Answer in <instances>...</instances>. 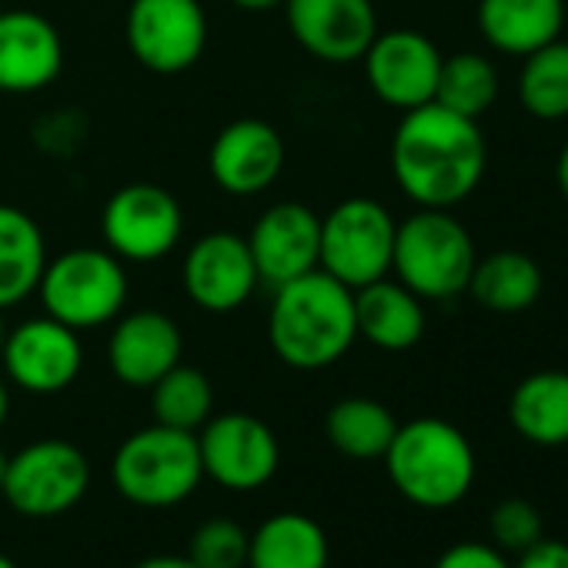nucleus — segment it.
Here are the masks:
<instances>
[{"label": "nucleus", "instance_id": "f257e3e1", "mask_svg": "<svg viewBox=\"0 0 568 568\" xmlns=\"http://www.w3.org/2000/svg\"><path fill=\"white\" fill-rule=\"evenodd\" d=\"M392 174L418 207L452 211L475 194L485 174V138L478 121L442 104L405 111L392 138Z\"/></svg>", "mask_w": 568, "mask_h": 568}, {"label": "nucleus", "instance_id": "f03ea898", "mask_svg": "<svg viewBox=\"0 0 568 568\" xmlns=\"http://www.w3.org/2000/svg\"><path fill=\"white\" fill-rule=\"evenodd\" d=\"M271 352L295 372H322L358 342L355 292L322 267L277 284L267 312Z\"/></svg>", "mask_w": 568, "mask_h": 568}, {"label": "nucleus", "instance_id": "7ed1b4c3", "mask_svg": "<svg viewBox=\"0 0 568 568\" xmlns=\"http://www.w3.org/2000/svg\"><path fill=\"white\" fill-rule=\"evenodd\" d=\"M385 468L398 495L418 508H452L475 481V448L462 428L445 418H415L398 425Z\"/></svg>", "mask_w": 568, "mask_h": 568}, {"label": "nucleus", "instance_id": "20e7f679", "mask_svg": "<svg viewBox=\"0 0 568 568\" xmlns=\"http://www.w3.org/2000/svg\"><path fill=\"white\" fill-rule=\"evenodd\" d=\"M111 478L118 495L138 508H174L204 481L197 435L158 422L138 428L118 445Z\"/></svg>", "mask_w": 568, "mask_h": 568}, {"label": "nucleus", "instance_id": "39448f33", "mask_svg": "<svg viewBox=\"0 0 568 568\" xmlns=\"http://www.w3.org/2000/svg\"><path fill=\"white\" fill-rule=\"evenodd\" d=\"M475 241L445 207H418L395 231L392 271L422 302H445L468 292Z\"/></svg>", "mask_w": 568, "mask_h": 568}, {"label": "nucleus", "instance_id": "423d86ee", "mask_svg": "<svg viewBox=\"0 0 568 568\" xmlns=\"http://www.w3.org/2000/svg\"><path fill=\"white\" fill-rule=\"evenodd\" d=\"M44 315L74 332H98L124 315L131 281L124 261L108 247H71L48 257L34 292Z\"/></svg>", "mask_w": 568, "mask_h": 568}, {"label": "nucleus", "instance_id": "0eeeda50", "mask_svg": "<svg viewBox=\"0 0 568 568\" xmlns=\"http://www.w3.org/2000/svg\"><path fill=\"white\" fill-rule=\"evenodd\" d=\"M398 221L375 197H348L322 217L318 267L358 292L392 274Z\"/></svg>", "mask_w": 568, "mask_h": 568}, {"label": "nucleus", "instance_id": "6e6552de", "mask_svg": "<svg viewBox=\"0 0 568 568\" xmlns=\"http://www.w3.org/2000/svg\"><path fill=\"white\" fill-rule=\"evenodd\" d=\"M91 488V462L68 438H38L8 455L0 495L24 518H54L81 505Z\"/></svg>", "mask_w": 568, "mask_h": 568}, {"label": "nucleus", "instance_id": "1a4fd4ad", "mask_svg": "<svg viewBox=\"0 0 568 568\" xmlns=\"http://www.w3.org/2000/svg\"><path fill=\"white\" fill-rule=\"evenodd\" d=\"M101 237L104 247L121 261L154 264L184 237L181 201L161 184H124L101 207Z\"/></svg>", "mask_w": 568, "mask_h": 568}, {"label": "nucleus", "instance_id": "9d476101", "mask_svg": "<svg viewBox=\"0 0 568 568\" xmlns=\"http://www.w3.org/2000/svg\"><path fill=\"white\" fill-rule=\"evenodd\" d=\"M124 41L144 71L184 74L204 58L207 14L201 0H131Z\"/></svg>", "mask_w": 568, "mask_h": 568}, {"label": "nucleus", "instance_id": "9b49d317", "mask_svg": "<svg viewBox=\"0 0 568 568\" xmlns=\"http://www.w3.org/2000/svg\"><path fill=\"white\" fill-rule=\"evenodd\" d=\"M204 478L227 491L264 488L281 465V445L267 422L247 412L211 415L197 432Z\"/></svg>", "mask_w": 568, "mask_h": 568}, {"label": "nucleus", "instance_id": "f8f14e48", "mask_svg": "<svg viewBox=\"0 0 568 568\" xmlns=\"http://www.w3.org/2000/svg\"><path fill=\"white\" fill-rule=\"evenodd\" d=\"M0 362H4V375L14 388L28 395H61L78 382L84 368L81 332L61 325L51 315L28 318L8 328Z\"/></svg>", "mask_w": 568, "mask_h": 568}, {"label": "nucleus", "instance_id": "ddd939ff", "mask_svg": "<svg viewBox=\"0 0 568 568\" xmlns=\"http://www.w3.org/2000/svg\"><path fill=\"white\" fill-rule=\"evenodd\" d=\"M257 267L247 247V237L234 231L201 234L181 264V288L207 315H231L251 302L257 292Z\"/></svg>", "mask_w": 568, "mask_h": 568}, {"label": "nucleus", "instance_id": "4468645a", "mask_svg": "<svg viewBox=\"0 0 568 568\" xmlns=\"http://www.w3.org/2000/svg\"><path fill=\"white\" fill-rule=\"evenodd\" d=\"M362 64L365 81L382 104L395 111H415L435 101L442 51L422 31H378L368 51L362 54Z\"/></svg>", "mask_w": 568, "mask_h": 568}, {"label": "nucleus", "instance_id": "2eb2a0df", "mask_svg": "<svg viewBox=\"0 0 568 568\" xmlns=\"http://www.w3.org/2000/svg\"><path fill=\"white\" fill-rule=\"evenodd\" d=\"M295 44L322 64H355L378 34L372 0H284Z\"/></svg>", "mask_w": 568, "mask_h": 568}, {"label": "nucleus", "instance_id": "dca6fc26", "mask_svg": "<svg viewBox=\"0 0 568 568\" xmlns=\"http://www.w3.org/2000/svg\"><path fill=\"white\" fill-rule=\"evenodd\" d=\"M247 247L261 284H288L318 267L322 214L302 201H277L261 211L247 234Z\"/></svg>", "mask_w": 568, "mask_h": 568}, {"label": "nucleus", "instance_id": "f3484780", "mask_svg": "<svg viewBox=\"0 0 568 568\" xmlns=\"http://www.w3.org/2000/svg\"><path fill=\"white\" fill-rule=\"evenodd\" d=\"M284 138L261 118H237L221 128L207 151L211 181L231 197H257L284 171Z\"/></svg>", "mask_w": 568, "mask_h": 568}, {"label": "nucleus", "instance_id": "a211bd4d", "mask_svg": "<svg viewBox=\"0 0 568 568\" xmlns=\"http://www.w3.org/2000/svg\"><path fill=\"white\" fill-rule=\"evenodd\" d=\"M111 325L114 328L108 338V365L121 385L151 388L174 365H181L184 335L171 315L141 308V312L118 315Z\"/></svg>", "mask_w": 568, "mask_h": 568}, {"label": "nucleus", "instance_id": "6ab92c4d", "mask_svg": "<svg viewBox=\"0 0 568 568\" xmlns=\"http://www.w3.org/2000/svg\"><path fill=\"white\" fill-rule=\"evenodd\" d=\"M64 71L61 31L38 11H0V94H38Z\"/></svg>", "mask_w": 568, "mask_h": 568}, {"label": "nucleus", "instance_id": "aec40b11", "mask_svg": "<svg viewBox=\"0 0 568 568\" xmlns=\"http://www.w3.org/2000/svg\"><path fill=\"white\" fill-rule=\"evenodd\" d=\"M358 338L382 352H408L425 335V305L395 277H378L355 292Z\"/></svg>", "mask_w": 568, "mask_h": 568}, {"label": "nucleus", "instance_id": "412c9836", "mask_svg": "<svg viewBox=\"0 0 568 568\" xmlns=\"http://www.w3.org/2000/svg\"><path fill=\"white\" fill-rule=\"evenodd\" d=\"M565 28V0H478L481 38L515 58L558 41Z\"/></svg>", "mask_w": 568, "mask_h": 568}, {"label": "nucleus", "instance_id": "4be33fe9", "mask_svg": "<svg viewBox=\"0 0 568 568\" xmlns=\"http://www.w3.org/2000/svg\"><path fill=\"white\" fill-rule=\"evenodd\" d=\"M328 558L332 545L315 518L277 511L251 531L244 568H328Z\"/></svg>", "mask_w": 568, "mask_h": 568}, {"label": "nucleus", "instance_id": "5701e85b", "mask_svg": "<svg viewBox=\"0 0 568 568\" xmlns=\"http://www.w3.org/2000/svg\"><path fill=\"white\" fill-rule=\"evenodd\" d=\"M48 264V241L41 224L14 207L0 204V308H18L34 292Z\"/></svg>", "mask_w": 568, "mask_h": 568}, {"label": "nucleus", "instance_id": "b1692460", "mask_svg": "<svg viewBox=\"0 0 568 568\" xmlns=\"http://www.w3.org/2000/svg\"><path fill=\"white\" fill-rule=\"evenodd\" d=\"M508 418L531 445H568V372H535L518 382L508 402Z\"/></svg>", "mask_w": 568, "mask_h": 568}, {"label": "nucleus", "instance_id": "393cba45", "mask_svg": "<svg viewBox=\"0 0 568 568\" xmlns=\"http://www.w3.org/2000/svg\"><path fill=\"white\" fill-rule=\"evenodd\" d=\"M468 292L481 308L498 312V315H515L538 302L541 271L521 251H498V254H488L485 261H475Z\"/></svg>", "mask_w": 568, "mask_h": 568}, {"label": "nucleus", "instance_id": "a878e982", "mask_svg": "<svg viewBox=\"0 0 568 568\" xmlns=\"http://www.w3.org/2000/svg\"><path fill=\"white\" fill-rule=\"evenodd\" d=\"M395 432H398L395 415L382 402L362 398V395L335 402L332 412L325 415V435L332 448L355 462L385 458Z\"/></svg>", "mask_w": 568, "mask_h": 568}, {"label": "nucleus", "instance_id": "bb28decb", "mask_svg": "<svg viewBox=\"0 0 568 568\" xmlns=\"http://www.w3.org/2000/svg\"><path fill=\"white\" fill-rule=\"evenodd\" d=\"M148 392H151V415L158 425L197 432L214 415V388L201 368L174 365Z\"/></svg>", "mask_w": 568, "mask_h": 568}, {"label": "nucleus", "instance_id": "cd10ccee", "mask_svg": "<svg viewBox=\"0 0 568 568\" xmlns=\"http://www.w3.org/2000/svg\"><path fill=\"white\" fill-rule=\"evenodd\" d=\"M518 101L538 121L568 118V41H551L525 58Z\"/></svg>", "mask_w": 568, "mask_h": 568}, {"label": "nucleus", "instance_id": "c85d7f7f", "mask_svg": "<svg viewBox=\"0 0 568 568\" xmlns=\"http://www.w3.org/2000/svg\"><path fill=\"white\" fill-rule=\"evenodd\" d=\"M498 98V71L488 58L475 51H462L452 58H442L435 104L478 121Z\"/></svg>", "mask_w": 568, "mask_h": 568}, {"label": "nucleus", "instance_id": "c756f323", "mask_svg": "<svg viewBox=\"0 0 568 568\" xmlns=\"http://www.w3.org/2000/svg\"><path fill=\"white\" fill-rule=\"evenodd\" d=\"M247 541H251V531L237 518L214 515L194 528L187 541V558L197 568H244Z\"/></svg>", "mask_w": 568, "mask_h": 568}, {"label": "nucleus", "instance_id": "7c9ffc66", "mask_svg": "<svg viewBox=\"0 0 568 568\" xmlns=\"http://www.w3.org/2000/svg\"><path fill=\"white\" fill-rule=\"evenodd\" d=\"M488 531H491L495 548L521 555L525 548H531L541 538V515L525 498H505L491 508Z\"/></svg>", "mask_w": 568, "mask_h": 568}, {"label": "nucleus", "instance_id": "2f4dec72", "mask_svg": "<svg viewBox=\"0 0 568 568\" xmlns=\"http://www.w3.org/2000/svg\"><path fill=\"white\" fill-rule=\"evenodd\" d=\"M435 568H511L505 551L488 541H458L445 548Z\"/></svg>", "mask_w": 568, "mask_h": 568}, {"label": "nucleus", "instance_id": "473e14b6", "mask_svg": "<svg viewBox=\"0 0 568 568\" xmlns=\"http://www.w3.org/2000/svg\"><path fill=\"white\" fill-rule=\"evenodd\" d=\"M511 568H568V545L555 538H538L531 548L518 555Z\"/></svg>", "mask_w": 568, "mask_h": 568}, {"label": "nucleus", "instance_id": "72a5a7b5", "mask_svg": "<svg viewBox=\"0 0 568 568\" xmlns=\"http://www.w3.org/2000/svg\"><path fill=\"white\" fill-rule=\"evenodd\" d=\"M134 568H197L187 555H151V558H141Z\"/></svg>", "mask_w": 568, "mask_h": 568}, {"label": "nucleus", "instance_id": "f704fd0d", "mask_svg": "<svg viewBox=\"0 0 568 568\" xmlns=\"http://www.w3.org/2000/svg\"><path fill=\"white\" fill-rule=\"evenodd\" d=\"M227 4H234L244 14H267V11L284 8V0H227Z\"/></svg>", "mask_w": 568, "mask_h": 568}, {"label": "nucleus", "instance_id": "c9c22d12", "mask_svg": "<svg viewBox=\"0 0 568 568\" xmlns=\"http://www.w3.org/2000/svg\"><path fill=\"white\" fill-rule=\"evenodd\" d=\"M555 178H558V187H561V194H565V201H568V144H565V148H561V154H558Z\"/></svg>", "mask_w": 568, "mask_h": 568}, {"label": "nucleus", "instance_id": "e433bc0d", "mask_svg": "<svg viewBox=\"0 0 568 568\" xmlns=\"http://www.w3.org/2000/svg\"><path fill=\"white\" fill-rule=\"evenodd\" d=\"M8 415H11V388H8L4 378H0V428H4Z\"/></svg>", "mask_w": 568, "mask_h": 568}, {"label": "nucleus", "instance_id": "4c0bfd02", "mask_svg": "<svg viewBox=\"0 0 568 568\" xmlns=\"http://www.w3.org/2000/svg\"><path fill=\"white\" fill-rule=\"evenodd\" d=\"M4 338H8V322H4V308H0V352H4Z\"/></svg>", "mask_w": 568, "mask_h": 568}, {"label": "nucleus", "instance_id": "58836bf2", "mask_svg": "<svg viewBox=\"0 0 568 568\" xmlns=\"http://www.w3.org/2000/svg\"><path fill=\"white\" fill-rule=\"evenodd\" d=\"M4 471H8V455L0 448V485H4Z\"/></svg>", "mask_w": 568, "mask_h": 568}, {"label": "nucleus", "instance_id": "ea45409f", "mask_svg": "<svg viewBox=\"0 0 568 568\" xmlns=\"http://www.w3.org/2000/svg\"><path fill=\"white\" fill-rule=\"evenodd\" d=\"M0 568H18V561H14L11 555H4V551H0Z\"/></svg>", "mask_w": 568, "mask_h": 568}, {"label": "nucleus", "instance_id": "a19ab883", "mask_svg": "<svg viewBox=\"0 0 568 568\" xmlns=\"http://www.w3.org/2000/svg\"><path fill=\"white\" fill-rule=\"evenodd\" d=\"M0 11H4V8H0Z\"/></svg>", "mask_w": 568, "mask_h": 568}]
</instances>
